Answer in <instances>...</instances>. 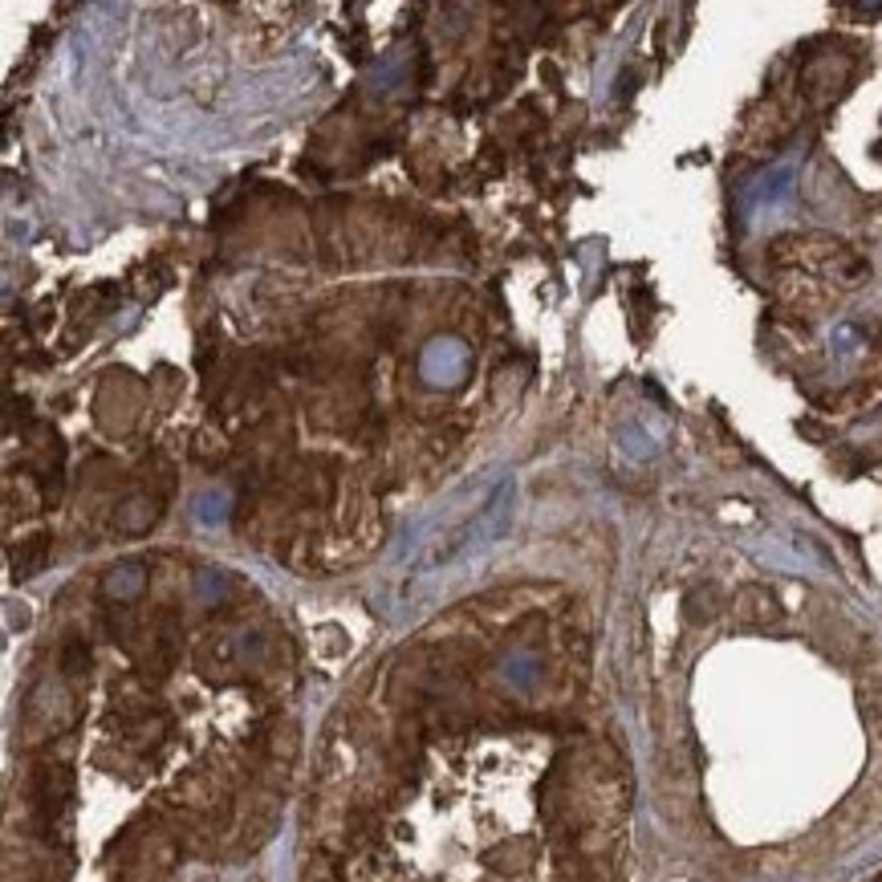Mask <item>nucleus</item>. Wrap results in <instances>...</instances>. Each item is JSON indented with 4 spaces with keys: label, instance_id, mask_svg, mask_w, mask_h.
Here are the masks:
<instances>
[{
    "label": "nucleus",
    "instance_id": "20e7f679",
    "mask_svg": "<svg viewBox=\"0 0 882 882\" xmlns=\"http://www.w3.org/2000/svg\"><path fill=\"white\" fill-rule=\"evenodd\" d=\"M86 667H90V647H86L82 638L66 643V651H61V671H66L70 680H78V675H86Z\"/></svg>",
    "mask_w": 882,
    "mask_h": 882
},
{
    "label": "nucleus",
    "instance_id": "f257e3e1",
    "mask_svg": "<svg viewBox=\"0 0 882 882\" xmlns=\"http://www.w3.org/2000/svg\"><path fill=\"white\" fill-rule=\"evenodd\" d=\"M73 797V776L66 765H41L33 776V810H37V830L53 838V825L66 813Z\"/></svg>",
    "mask_w": 882,
    "mask_h": 882
},
{
    "label": "nucleus",
    "instance_id": "7ed1b4c3",
    "mask_svg": "<svg viewBox=\"0 0 882 882\" xmlns=\"http://www.w3.org/2000/svg\"><path fill=\"white\" fill-rule=\"evenodd\" d=\"M46 557H49L46 537H33V542H24L21 549L12 553V569H17V577H33L46 565Z\"/></svg>",
    "mask_w": 882,
    "mask_h": 882
},
{
    "label": "nucleus",
    "instance_id": "f03ea898",
    "mask_svg": "<svg viewBox=\"0 0 882 882\" xmlns=\"http://www.w3.org/2000/svg\"><path fill=\"white\" fill-rule=\"evenodd\" d=\"M741 614L749 618V623H773L776 614H781V606H776V598L769 594V589L749 586L741 594Z\"/></svg>",
    "mask_w": 882,
    "mask_h": 882
}]
</instances>
